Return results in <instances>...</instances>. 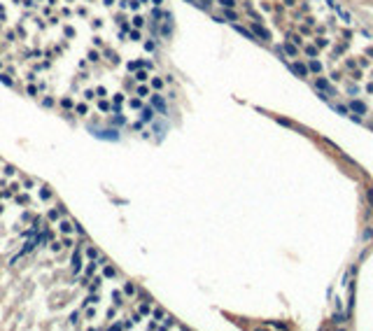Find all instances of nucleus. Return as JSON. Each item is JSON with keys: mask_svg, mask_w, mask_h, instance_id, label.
Masks as SVG:
<instances>
[{"mask_svg": "<svg viewBox=\"0 0 373 331\" xmlns=\"http://www.w3.org/2000/svg\"><path fill=\"white\" fill-rule=\"evenodd\" d=\"M352 110H357V112H366L364 103H352Z\"/></svg>", "mask_w": 373, "mask_h": 331, "instance_id": "f03ea898", "label": "nucleus"}, {"mask_svg": "<svg viewBox=\"0 0 373 331\" xmlns=\"http://www.w3.org/2000/svg\"><path fill=\"white\" fill-rule=\"evenodd\" d=\"M331 7H333V9H336V14H341V19H343V21H347V23H350V21H352V16H350V12H345V9H343V7H341V5H338V3H333V5H331Z\"/></svg>", "mask_w": 373, "mask_h": 331, "instance_id": "f257e3e1", "label": "nucleus"}]
</instances>
